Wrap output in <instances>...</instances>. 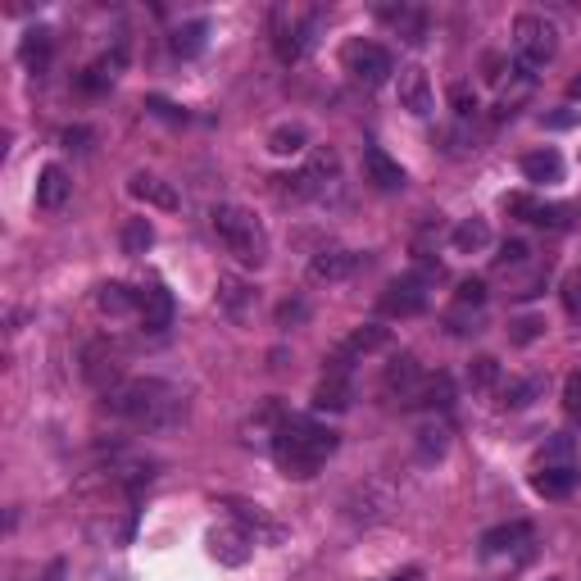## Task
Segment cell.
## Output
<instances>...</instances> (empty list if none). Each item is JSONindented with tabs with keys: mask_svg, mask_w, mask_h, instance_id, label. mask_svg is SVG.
Segmentation results:
<instances>
[{
	"mask_svg": "<svg viewBox=\"0 0 581 581\" xmlns=\"http://www.w3.org/2000/svg\"><path fill=\"white\" fill-rule=\"evenodd\" d=\"M513 55H518V69L527 73L545 69L559 55V28L550 19H541V14H522L513 23Z\"/></svg>",
	"mask_w": 581,
	"mask_h": 581,
	"instance_id": "obj_4",
	"label": "cell"
},
{
	"mask_svg": "<svg viewBox=\"0 0 581 581\" xmlns=\"http://www.w3.org/2000/svg\"><path fill=\"white\" fill-rule=\"evenodd\" d=\"M150 109H155V114H164V119H187V114H182L178 105H168V100H150Z\"/></svg>",
	"mask_w": 581,
	"mask_h": 581,
	"instance_id": "obj_47",
	"label": "cell"
},
{
	"mask_svg": "<svg viewBox=\"0 0 581 581\" xmlns=\"http://www.w3.org/2000/svg\"><path fill=\"white\" fill-rule=\"evenodd\" d=\"M513 345H532L536 336H545V318H536V314H527V318H518V323H513Z\"/></svg>",
	"mask_w": 581,
	"mask_h": 581,
	"instance_id": "obj_39",
	"label": "cell"
},
{
	"mask_svg": "<svg viewBox=\"0 0 581 581\" xmlns=\"http://www.w3.org/2000/svg\"><path fill=\"white\" fill-rule=\"evenodd\" d=\"M386 23H395L400 41H409V46H418V41H423V32H427L423 10H386Z\"/></svg>",
	"mask_w": 581,
	"mask_h": 581,
	"instance_id": "obj_30",
	"label": "cell"
},
{
	"mask_svg": "<svg viewBox=\"0 0 581 581\" xmlns=\"http://www.w3.org/2000/svg\"><path fill=\"white\" fill-rule=\"evenodd\" d=\"M119 241H123V255H146L155 246V227H150V218H128Z\"/></svg>",
	"mask_w": 581,
	"mask_h": 581,
	"instance_id": "obj_28",
	"label": "cell"
},
{
	"mask_svg": "<svg viewBox=\"0 0 581 581\" xmlns=\"http://www.w3.org/2000/svg\"><path fill=\"white\" fill-rule=\"evenodd\" d=\"M400 109H409L414 119H427L436 109V91H432V78H427L418 64L400 69Z\"/></svg>",
	"mask_w": 581,
	"mask_h": 581,
	"instance_id": "obj_11",
	"label": "cell"
},
{
	"mask_svg": "<svg viewBox=\"0 0 581 581\" xmlns=\"http://www.w3.org/2000/svg\"><path fill=\"white\" fill-rule=\"evenodd\" d=\"M450 241L459 255H482V250L491 246V227H486V218H463V223L454 227Z\"/></svg>",
	"mask_w": 581,
	"mask_h": 581,
	"instance_id": "obj_24",
	"label": "cell"
},
{
	"mask_svg": "<svg viewBox=\"0 0 581 581\" xmlns=\"http://www.w3.org/2000/svg\"><path fill=\"white\" fill-rule=\"evenodd\" d=\"M568 96H572V100H581V78H572V82H568Z\"/></svg>",
	"mask_w": 581,
	"mask_h": 581,
	"instance_id": "obj_51",
	"label": "cell"
},
{
	"mask_svg": "<svg viewBox=\"0 0 581 581\" xmlns=\"http://www.w3.org/2000/svg\"><path fill=\"white\" fill-rule=\"evenodd\" d=\"M423 309H427V286L418 282L414 273L395 277L382 291V314H391V318H414V314H423Z\"/></svg>",
	"mask_w": 581,
	"mask_h": 581,
	"instance_id": "obj_9",
	"label": "cell"
},
{
	"mask_svg": "<svg viewBox=\"0 0 581 581\" xmlns=\"http://www.w3.org/2000/svg\"><path fill=\"white\" fill-rule=\"evenodd\" d=\"M205 23H182L178 32H173V50H178L182 60H191V55H200L205 50Z\"/></svg>",
	"mask_w": 581,
	"mask_h": 581,
	"instance_id": "obj_35",
	"label": "cell"
},
{
	"mask_svg": "<svg viewBox=\"0 0 581 581\" xmlns=\"http://www.w3.org/2000/svg\"><path fill=\"white\" fill-rule=\"evenodd\" d=\"M563 409H568V414H581V368L568 377V386H563Z\"/></svg>",
	"mask_w": 581,
	"mask_h": 581,
	"instance_id": "obj_44",
	"label": "cell"
},
{
	"mask_svg": "<svg viewBox=\"0 0 581 581\" xmlns=\"http://www.w3.org/2000/svg\"><path fill=\"white\" fill-rule=\"evenodd\" d=\"M386 341H391V332H386V327H377V323H368V327H359V332L345 341L341 355H373V350H382Z\"/></svg>",
	"mask_w": 581,
	"mask_h": 581,
	"instance_id": "obj_31",
	"label": "cell"
},
{
	"mask_svg": "<svg viewBox=\"0 0 581 581\" xmlns=\"http://www.w3.org/2000/svg\"><path fill=\"white\" fill-rule=\"evenodd\" d=\"M527 536H532L527 522H504V527H491V532L482 536V554H509V550H518Z\"/></svg>",
	"mask_w": 581,
	"mask_h": 581,
	"instance_id": "obj_25",
	"label": "cell"
},
{
	"mask_svg": "<svg viewBox=\"0 0 581 581\" xmlns=\"http://www.w3.org/2000/svg\"><path fill=\"white\" fill-rule=\"evenodd\" d=\"M418 386H423V368H418V359L414 355L391 359V368H386V391H400L404 404H414Z\"/></svg>",
	"mask_w": 581,
	"mask_h": 581,
	"instance_id": "obj_16",
	"label": "cell"
},
{
	"mask_svg": "<svg viewBox=\"0 0 581 581\" xmlns=\"http://www.w3.org/2000/svg\"><path fill=\"white\" fill-rule=\"evenodd\" d=\"M414 404H423V409H450V404H454V382L445 373L423 377V386H418Z\"/></svg>",
	"mask_w": 581,
	"mask_h": 581,
	"instance_id": "obj_26",
	"label": "cell"
},
{
	"mask_svg": "<svg viewBox=\"0 0 581 581\" xmlns=\"http://www.w3.org/2000/svg\"><path fill=\"white\" fill-rule=\"evenodd\" d=\"M395 509V491L386 482H359L355 491L341 500V513L345 522H355V527H377V522H386Z\"/></svg>",
	"mask_w": 581,
	"mask_h": 581,
	"instance_id": "obj_6",
	"label": "cell"
},
{
	"mask_svg": "<svg viewBox=\"0 0 581 581\" xmlns=\"http://www.w3.org/2000/svg\"><path fill=\"white\" fill-rule=\"evenodd\" d=\"M123 73V50H114V55H105V60H96L87 73H82V91H105L109 82Z\"/></svg>",
	"mask_w": 581,
	"mask_h": 581,
	"instance_id": "obj_27",
	"label": "cell"
},
{
	"mask_svg": "<svg viewBox=\"0 0 581 581\" xmlns=\"http://www.w3.org/2000/svg\"><path fill=\"white\" fill-rule=\"evenodd\" d=\"M209 218H214L218 241H223L227 255L237 259V264L259 268L268 259V232H264V223H259L250 209H241V205H218Z\"/></svg>",
	"mask_w": 581,
	"mask_h": 581,
	"instance_id": "obj_3",
	"label": "cell"
},
{
	"mask_svg": "<svg viewBox=\"0 0 581 581\" xmlns=\"http://www.w3.org/2000/svg\"><path fill=\"white\" fill-rule=\"evenodd\" d=\"M128 191L137 200H146V205H155V209H178L182 200H178V191L168 187V182H159L155 173H132L128 178Z\"/></svg>",
	"mask_w": 581,
	"mask_h": 581,
	"instance_id": "obj_19",
	"label": "cell"
},
{
	"mask_svg": "<svg viewBox=\"0 0 581 581\" xmlns=\"http://www.w3.org/2000/svg\"><path fill=\"white\" fill-rule=\"evenodd\" d=\"M345 69H350L355 82H364V87H382L395 73V64H391V50L377 46V41H350L345 46Z\"/></svg>",
	"mask_w": 581,
	"mask_h": 581,
	"instance_id": "obj_7",
	"label": "cell"
},
{
	"mask_svg": "<svg viewBox=\"0 0 581 581\" xmlns=\"http://www.w3.org/2000/svg\"><path fill=\"white\" fill-rule=\"evenodd\" d=\"M82 141H91V132H87V128H69V132H64V146H69V150H73V146L82 150Z\"/></svg>",
	"mask_w": 581,
	"mask_h": 581,
	"instance_id": "obj_48",
	"label": "cell"
},
{
	"mask_svg": "<svg viewBox=\"0 0 581 581\" xmlns=\"http://www.w3.org/2000/svg\"><path fill=\"white\" fill-rule=\"evenodd\" d=\"M336 445H341V436L332 427L309 423V418H282L273 432V454L282 463V473L300 477V482L318 477V468L336 454Z\"/></svg>",
	"mask_w": 581,
	"mask_h": 581,
	"instance_id": "obj_1",
	"label": "cell"
},
{
	"mask_svg": "<svg viewBox=\"0 0 581 581\" xmlns=\"http://www.w3.org/2000/svg\"><path fill=\"white\" fill-rule=\"evenodd\" d=\"M336 168H341V159H336V150H314V159H309V178H314V187L323 191L327 178H336Z\"/></svg>",
	"mask_w": 581,
	"mask_h": 581,
	"instance_id": "obj_37",
	"label": "cell"
},
{
	"mask_svg": "<svg viewBox=\"0 0 581 581\" xmlns=\"http://www.w3.org/2000/svg\"><path fill=\"white\" fill-rule=\"evenodd\" d=\"M364 168H368V182H373L377 191H400L404 187V168L395 164L386 150H377V146H368L364 150Z\"/></svg>",
	"mask_w": 581,
	"mask_h": 581,
	"instance_id": "obj_17",
	"label": "cell"
},
{
	"mask_svg": "<svg viewBox=\"0 0 581 581\" xmlns=\"http://www.w3.org/2000/svg\"><path fill=\"white\" fill-rule=\"evenodd\" d=\"M386 581H423V572L409 568V572H400V577H386Z\"/></svg>",
	"mask_w": 581,
	"mask_h": 581,
	"instance_id": "obj_50",
	"label": "cell"
},
{
	"mask_svg": "<svg viewBox=\"0 0 581 581\" xmlns=\"http://www.w3.org/2000/svg\"><path fill=\"white\" fill-rule=\"evenodd\" d=\"M350 400H355V391H350V382H345L341 373H327L323 382L314 386V409H318V414H345Z\"/></svg>",
	"mask_w": 581,
	"mask_h": 581,
	"instance_id": "obj_18",
	"label": "cell"
},
{
	"mask_svg": "<svg viewBox=\"0 0 581 581\" xmlns=\"http://www.w3.org/2000/svg\"><path fill=\"white\" fill-rule=\"evenodd\" d=\"M69 191H73V182H69V173H64L60 164L41 168V178H37V205L41 209H60L64 200H69Z\"/></svg>",
	"mask_w": 581,
	"mask_h": 581,
	"instance_id": "obj_20",
	"label": "cell"
},
{
	"mask_svg": "<svg viewBox=\"0 0 581 581\" xmlns=\"http://www.w3.org/2000/svg\"><path fill=\"white\" fill-rule=\"evenodd\" d=\"M255 305H259V291L250 282H241V277H218V309L232 323H246L255 314Z\"/></svg>",
	"mask_w": 581,
	"mask_h": 581,
	"instance_id": "obj_12",
	"label": "cell"
},
{
	"mask_svg": "<svg viewBox=\"0 0 581 581\" xmlns=\"http://www.w3.org/2000/svg\"><path fill=\"white\" fill-rule=\"evenodd\" d=\"M209 554H214L223 568H241V563L255 554V536L246 527H214L209 532Z\"/></svg>",
	"mask_w": 581,
	"mask_h": 581,
	"instance_id": "obj_10",
	"label": "cell"
},
{
	"mask_svg": "<svg viewBox=\"0 0 581 581\" xmlns=\"http://www.w3.org/2000/svg\"><path fill=\"white\" fill-rule=\"evenodd\" d=\"M46 581H64V559L50 563V568H46Z\"/></svg>",
	"mask_w": 581,
	"mask_h": 581,
	"instance_id": "obj_49",
	"label": "cell"
},
{
	"mask_svg": "<svg viewBox=\"0 0 581 581\" xmlns=\"http://www.w3.org/2000/svg\"><path fill=\"white\" fill-rule=\"evenodd\" d=\"M468 386H473V391H495V386H500V359L477 355L473 364H468Z\"/></svg>",
	"mask_w": 581,
	"mask_h": 581,
	"instance_id": "obj_33",
	"label": "cell"
},
{
	"mask_svg": "<svg viewBox=\"0 0 581 581\" xmlns=\"http://www.w3.org/2000/svg\"><path fill=\"white\" fill-rule=\"evenodd\" d=\"M581 109H559V114H545V128H577Z\"/></svg>",
	"mask_w": 581,
	"mask_h": 581,
	"instance_id": "obj_46",
	"label": "cell"
},
{
	"mask_svg": "<svg viewBox=\"0 0 581 581\" xmlns=\"http://www.w3.org/2000/svg\"><path fill=\"white\" fill-rule=\"evenodd\" d=\"M355 268H359L355 250H318L314 264H309V277H314V282H345Z\"/></svg>",
	"mask_w": 581,
	"mask_h": 581,
	"instance_id": "obj_14",
	"label": "cell"
},
{
	"mask_svg": "<svg viewBox=\"0 0 581 581\" xmlns=\"http://www.w3.org/2000/svg\"><path fill=\"white\" fill-rule=\"evenodd\" d=\"M572 486H577V473L563 468V463H550V468H541V473L532 477V491L545 495V500H568Z\"/></svg>",
	"mask_w": 581,
	"mask_h": 581,
	"instance_id": "obj_21",
	"label": "cell"
},
{
	"mask_svg": "<svg viewBox=\"0 0 581 581\" xmlns=\"http://www.w3.org/2000/svg\"><path fill=\"white\" fill-rule=\"evenodd\" d=\"M454 305H459V309H482L486 305V282H477V277L459 282V291H454Z\"/></svg>",
	"mask_w": 581,
	"mask_h": 581,
	"instance_id": "obj_38",
	"label": "cell"
},
{
	"mask_svg": "<svg viewBox=\"0 0 581 581\" xmlns=\"http://www.w3.org/2000/svg\"><path fill=\"white\" fill-rule=\"evenodd\" d=\"M563 309H568L572 318H581V273H572L568 282H563Z\"/></svg>",
	"mask_w": 581,
	"mask_h": 581,
	"instance_id": "obj_43",
	"label": "cell"
},
{
	"mask_svg": "<svg viewBox=\"0 0 581 581\" xmlns=\"http://www.w3.org/2000/svg\"><path fill=\"white\" fill-rule=\"evenodd\" d=\"M522 178L527 182H559L563 178L559 150H532V155H522Z\"/></svg>",
	"mask_w": 581,
	"mask_h": 581,
	"instance_id": "obj_23",
	"label": "cell"
},
{
	"mask_svg": "<svg viewBox=\"0 0 581 581\" xmlns=\"http://www.w3.org/2000/svg\"><path fill=\"white\" fill-rule=\"evenodd\" d=\"M305 146H309V137L300 123H286V128H277L273 137H268V150H273V155H300Z\"/></svg>",
	"mask_w": 581,
	"mask_h": 581,
	"instance_id": "obj_34",
	"label": "cell"
},
{
	"mask_svg": "<svg viewBox=\"0 0 581 581\" xmlns=\"http://www.w3.org/2000/svg\"><path fill=\"white\" fill-rule=\"evenodd\" d=\"M527 255H532L527 241H504L500 255H495V264H500V268H522V264H527Z\"/></svg>",
	"mask_w": 581,
	"mask_h": 581,
	"instance_id": "obj_41",
	"label": "cell"
},
{
	"mask_svg": "<svg viewBox=\"0 0 581 581\" xmlns=\"http://www.w3.org/2000/svg\"><path fill=\"white\" fill-rule=\"evenodd\" d=\"M137 314H141V327H146V332H164V327L173 323V296H168L164 286H146Z\"/></svg>",
	"mask_w": 581,
	"mask_h": 581,
	"instance_id": "obj_15",
	"label": "cell"
},
{
	"mask_svg": "<svg viewBox=\"0 0 581 581\" xmlns=\"http://www.w3.org/2000/svg\"><path fill=\"white\" fill-rule=\"evenodd\" d=\"M545 395V382L541 377H522V382H509L504 386V409H527V404H536Z\"/></svg>",
	"mask_w": 581,
	"mask_h": 581,
	"instance_id": "obj_29",
	"label": "cell"
},
{
	"mask_svg": "<svg viewBox=\"0 0 581 581\" xmlns=\"http://www.w3.org/2000/svg\"><path fill=\"white\" fill-rule=\"evenodd\" d=\"M450 105H454V114H459V119H473V114H477V91L468 87V82H459V87L450 91Z\"/></svg>",
	"mask_w": 581,
	"mask_h": 581,
	"instance_id": "obj_40",
	"label": "cell"
},
{
	"mask_svg": "<svg viewBox=\"0 0 581 581\" xmlns=\"http://www.w3.org/2000/svg\"><path fill=\"white\" fill-rule=\"evenodd\" d=\"M445 445H450V432H445V427L427 423L423 432H418V454H423V459H441Z\"/></svg>",
	"mask_w": 581,
	"mask_h": 581,
	"instance_id": "obj_36",
	"label": "cell"
},
{
	"mask_svg": "<svg viewBox=\"0 0 581 581\" xmlns=\"http://www.w3.org/2000/svg\"><path fill=\"white\" fill-rule=\"evenodd\" d=\"M232 513H237V522L246 527L250 536H255V545L259 541H268V545H277V541H286V527L277 518H268V509H259V504H246V500H232Z\"/></svg>",
	"mask_w": 581,
	"mask_h": 581,
	"instance_id": "obj_13",
	"label": "cell"
},
{
	"mask_svg": "<svg viewBox=\"0 0 581 581\" xmlns=\"http://www.w3.org/2000/svg\"><path fill=\"white\" fill-rule=\"evenodd\" d=\"M96 305H100V314H109V318L132 314V309L141 305V291H132V286H123V282H105L96 291Z\"/></svg>",
	"mask_w": 581,
	"mask_h": 581,
	"instance_id": "obj_22",
	"label": "cell"
},
{
	"mask_svg": "<svg viewBox=\"0 0 581 581\" xmlns=\"http://www.w3.org/2000/svg\"><path fill=\"white\" fill-rule=\"evenodd\" d=\"M305 318H309L305 300H286V305L277 309V323H282V327H291V323H305Z\"/></svg>",
	"mask_w": 581,
	"mask_h": 581,
	"instance_id": "obj_45",
	"label": "cell"
},
{
	"mask_svg": "<svg viewBox=\"0 0 581 581\" xmlns=\"http://www.w3.org/2000/svg\"><path fill=\"white\" fill-rule=\"evenodd\" d=\"M314 23H318V10L309 5H277L273 10V50L282 64H296L305 55L309 37H314Z\"/></svg>",
	"mask_w": 581,
	"mask_h": 581,
	"instance_id": "obj_5",
	"label": "cell"
},
{
	"mask_svg": "<svg viewBox=\"0 0 581 581\" xmlns=\"http://www.w3.org/2000/svg\"><path fill=\"white\" fill-rule=\"evenodd\" d=\"M414 277H418V282H441V277H445V264H441V259H432V255H418L414 259Z\"/></svg>",
	"mask_w": 581,
	"mask_h": 581,
	"instance_id": "obj_42",
	"label": "cell"
},
{
	"mask_svg": "<svg viewBox=\"0 0 581 581\" xmlns=\"http://www.w3.org/2000/svg\"><path fill=\"white\" fill-rule=\"evenodd\" d=\"M109 409L123 418H132V423L150 427V432H159V427H173L182 418V395L173 391L168 382H159V377H141V382H123L109 391Z\"/></svg>",
	"mask_w": 581,
	"mask_h": 581,
	"instance_id": "obj_2",
	"label": "cell"
},
{
	"mask_svg": "<svg viewBox=\"0 0 581 581\" xmlns=\"http://www.w3.org/2000/svg\"><path fill=\"white\" fill-rule=\"evenodd\" d=\"M82 377L109 395L114 386L123 382V350H119V345H109V341L87 345V350H82Z\"/></svg>",
	"mask_w": 581,
	"mask_h": 581,
	"instance_id": "obj_8",
	"label": "cell"
},
{
	"mask_svg": "<svg viewBox=\"0 0 581 581\" xmlns=\"http://www.w3.org/2000/svg\"><path fill=\"white\" fill-rule=\"evenodd\" d=\"M19 55H23V64L28 69H46V60H50V32L46 28H32L28 37H23V46H19Z\"/></svg>",
	"mask_w": 581,
	"mask_h": 581,
	"instance_id": "obj_32",
	"label": "cell"
}]
</instances>
